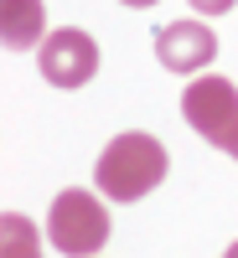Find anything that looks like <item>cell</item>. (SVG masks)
Here are the masks:
<instances>
[{"label": "cell", "instance_id": "obj_1", "mask_svg": "<svg viewBox=\"0 0 238 258\" xmlns=\"http://www.w3.org/2000/svg\"><path fill=\"white\" fill-rule=\"evenodd\" d=\"M166 145L156 135H140V129H129V135H114L104 145V155L93 165V181L109 202H140L145 191H156L166 181Z\"/></svg>", "mask_w": 238, "mask_h": 258}, {"label": "cell", "instance_id": "obj_2", "mask_svg": "<svg viewBox=\"0 0 238 258\" xmlns=\"http://www.w3.org/2000/svg\"><path fill=\"white\" fill-rule=\"evenodd\" d=\"M47 238L68 258H99V248L109 243V212H104V202L93 191L68 186L47 212Z\"/></svg>", "mask_w": 238, "mask_h": 258}, {"label": "cell", "instance_id": "obj_3", "mask_svg": "<svg viewBox=\"0 0 238 258\" xmlns=\"http://www.w3.org/2000/svg\"><path fill=\"white\" fill-rule=\"evenodd\" d=\"M181 114L212 150L238 160V88L228 78H192L181 93Z\"/></svg>", "mask_w": 238, "mask_h": 258}, {"label": "cell", "instance_id": "obj_4", "mask_svg": "<svg viewBox=\"0 0 238 258\" xmlns=\"http://www.w3.org/2000/svg\"><path fill=\"white\" fill-rule=\"evenodd\" d=\"M36 68H41V78H47L52 88H83V83L99 73V47H93L88 31L62 26V31H52L47 41H41Z\"/></svg>", "mask_w": 238, "mask_h": 258}, {"label": "cell", "instance_id": "obj_5", "mask_svg": "<svg viewBox=\"0 0 238 258\" xmlns=\"http://www.w3.org/2000/svg\"><path fill=\"white\" fill-rule=\"evenodd\" d=\"M156 57H161V68L166 73H202L212 68V57H218V36H212L202 21H171V26H161L156 36Z\"/></svg>", "mask_w": 238, "mask_h": 258}, {"label": "cell", "instance_id": "obj_6", "mask_svg": "<svg viewBox=\"0 0 238 258\" xmlns=\"http://www.w3.org/2000/svg\"><path fill=\"white\" fill-rule=\"evenodd\" d=\"M0 36H6L11 52L31 47V41H47V11H41V0H0Z\"/></svg>", "mask_w": 238, "mask_h": 258}, {"label": "cell", "instance_id": "obj_7", "mask_svg": "<svg viewBox=\"0 0 238 258\" xmlns=\"http://www.w3.org/2000/svg\"><path fill=\"white\" fill-rule=\"evenodd\" d=\"M0 258H41L36 227L21 212H6V222H0Z\"/></svg>", "mask_w": 238, "mask_h": 258}, {"label": "cell", "instance_id": "obj_8", "mask_svg": "<svg viewBox=\"0 0 238 258\" xmlns=\"http://www.w3.org/2000/svg\"><path fill=\"white\" fill-rule=\"evenodd\" d=\"M186 6H192V11H202V16H228L238 0H186Z\"/></svg>", "mask_w": 238, "mask_h": 258}, {"label": "cell", "instance_id": "obj_9", "mask_svg": "<svg viewBox=\"0 0 238 258\" xmlns=\"http://www.w3.org/2000/svg\"><path fill=\"white\" fill-rule=\"evenodd\" d=\"M119 6H135V11H145V6H156V0H119Z\"/></svg>", "mask_w": 238, "mask_h": 258}, {"label": "cell", "instance_id": "obj_10", "mask_svg": "<svg viewBox=\"0 0 238 258\" xmlns=\"http://www.w3.org/2000/svg\"><path fill=\"white\" fill-rule=\"evenodd\" d=\"M223 258H238V243H233V248H228V253H223Z\"/></svg>", "mask_w": 238, "mask_h": 258}]
</instances>
